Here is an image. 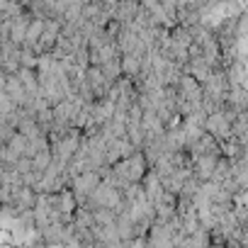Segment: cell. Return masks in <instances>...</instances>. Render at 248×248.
I'll return each instance as SVG.
<instances>
[{"instance_id":"1","label":"cell","mask_w":248,"mask_h":248,"mask_svg":"<svg viewBox=\"0 0 248 248\" xmlns=\"http://www.w3.org/2000/svg\"><path fill=\"white\" fill-rule=\"evenodd\" d=\"M97 185H100V173L97 170H85V173H80L71 180V192L76 195L78 202H85L95 192Z\"/></svg>"},{"instance_id":"2","label":"cell","mask_w":248,"mask_h":248,"mask_svg":"<svg viewBox=\"0 0 248 248\" xmlns=\"http://www.w3.org/2000/svg\"><path fill=\"white\" fill-rule=\"evenodd\" d=\"M15 132H17V127H15L13 114H10V117L0 114V144H8V141H10V137H13Z\"/></svg>"}]
</instances>
